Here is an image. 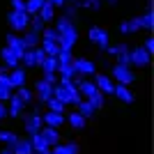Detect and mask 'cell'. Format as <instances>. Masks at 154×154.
I'll list each match as a JSON object with an SVG mask.
<instances>
[{
  "instance_id": "cell-1",
  "label": "cell",
  "mask_w": 154,
  "mask_h": 154,
  "mask_svg": "<svg viewBox=\"0 0 154 154\" xmlns=\"http://www.w3.org/2000/svg\"><path fill=\"white\" fill-rule=\"evenodd\" d=\"M110 78H113L115 83H120V85H131L136 81V74L131 71V67H127V64H115V67L110 69Z\"/></svg>"
},
{
  "instance_id": "cell-2",
  "label": "cell",
  "mask_w": 154,
  "mask_h": 154,
  "mask_svg": "<svg viewBox=\"0 0 154 154\" xmlns=\"http://www.w3.org/2000/svg\"><path fill=\"white\" fill-rule=\"evenodd\" d=\"M28 21H30V16H28L26 12H16V9H12V12L7 14V23H9V28H12V32L28 30Z\"/></svg>"
},
{
  "instance_id": "cell-3",
  "label": "cell",
  "mask_w": 154,
  "mask_h": 154,
  "mask_svg": "<svg viewBox=\"0 0 154 154\" xmlns=\"http://www.w3.org/2000/svg\"><path fill=\"white\" fill-rule=\"evenodd\" d=\"M71 64H74L76 76H81V78H90V76L97 74V64L92 62V60H88V58H74Z\"/></svg>"
},
{
  "instance_id": "cell-4",
  "label": "cell",
  "mask_w": 154,
  "mask_h": 154,
  "mask_svg": "<svg viewBox=\"0 0 154 154\" xmlns=\"http://www.w3.org/2000/svg\"><path fill=\"white\" fill-rule=\"evenodd\" d=\"M88 37H90V42L99 48V51H106L108 48V30L101 26H92L90 32H88Z\"/></svg>"
},
{
  "instance_id": "cell-5",
  "label": "cell",
  "mask_w": 154,
  "mask_h": 154,
  "mask_svg": "<svg viewBox=\"0 0 154 154\" xmlns=\"http://www.w3.org/2000/svg\"><path fill=\"white\" fill-rule=\"evenodd\" d=\"M149 58H152V55H149L143 46L129 48V64H134V67H140V69H143V67H147V64H149Z\"/></svg>"
},
{
  "instance_id": "cell-6",
  "label": "cell",
  "mask_w": 154,
  "mask_h": 154,
  "mask_svg": "<svg viewBox=\"0 0 154 154\" xmlns=\"http://www.w3.org/2000/svg\"><path fill=\"white\" fill-rule=\"evenodd\" d=\"M23 127H26L28 136L37 134V131H42V127H44V122H42V113L35 108V113H28V115H23Z\"/></svg>"
},
{
  "instance_id": "cell-7",
  "label": "cell",
  "mask_w": 154,
  "mask_h": 154,
  "mask_svg": "<svg viewBox=\"0 0 154 154\" xmlns=\"http://www.w3.org/2000/svg\"><path fill=\"white\" fill-rule=\"evenodd\" d=\"M76 42H78V30H76V26H71V28H67L64 32H60V39H58L60 51H71Z\"/></svg>"
},
{
  "instance_id": "cell-8",
  "label": "cell",
  "mask_w": 154,
  "mask_h": 154,
  "mask_svg": "<svg viewBox=\"0 0 154 154\" xmlns=\"http://www.w3.org/2000/svg\"><path fill=\"white\" fill-rule=\"evenodd\" d=\"M94 85L97 90L101 92V94H113V90H115V81L108 76V74H94Z\"/></svg>"
},
{
  "instance_id": "cell-9",
  "label": "cell",
  "mask_w": 154,
  "mask_h": 154,
  "mask_svg": "<svg viewBox=\"0 0 154 154\" xmlns=\"http://www.w3.org/2000/svg\"><path fill=\"white\" fill-rule=\"evenodd\" d=\"M35 97H37L42 103H46V101L53 97V85L46 83L44 78H42V81H37V83H35Z\"/></svg>"
},
{
  "instance_id": "cell-10",
  "label": "cell",
  "mask_w": 154,
  "mask_h": 154,
  "mask_svg": "<svg viewBox=\"0 0 154 154\" xmlns=\"http://www.w3.org/2000/svg\"><path fill=\"white\" fill-rule=\"evenodd\" d=\"M26 78H28L26 67H14V69H9V83H12L14 90L21 88V85H26Z\"/></svg>"
},
{
  "instance_id": "cell-11",
  "label": "cell",
  "mask_w": 154,
  "mask_h": 154,
  "mask_svg": "<svg viewBox=\"0 0 154 154\" xmlns=\"http://www.w3.org/2000/svg\"><path fill=\"white\" fill-rule=\"evenodd\" d=\"M42 122H44V127H53L58 129L64 124V115L62 113H53V110H46V113H42Z\"/></svg>"
},
{
  "instance_id": "cell-12",
  "label": "cell",
  "mask_w": 154,
  "mask_h": 154,
  "mask_svg": "<svg viewBox=\"0 0 154 154\" xmlns=\"http://www.w3.org/2000/svg\"><path fill=\"white\" fill-rule=\"evenodd\" d=\"M21 42H23V46H26V48H37L39 42H42V35H39L37 30H23Z\"/></svg>"
},
{
  "instance_id": "cell-13",
  "label": "cell",
  "mask_w": 154,
  "mask_h": 154,
  "mask_svg": "<svg viewBox=\"0 0 154 154\" xmlns=\"http://www.w3.org/2000/svg\"><path fill=\"white\" fill-rule=\"evenodd\" d=\"M7 48H9V51H14L16 53V55H23V51H26V46H23V42H21V37L19 35H16V32H9V35H7Z\"/></svg>"
},
{
  "instance_id": "cell-14",
  "label": "cell",
  "mask_w": 154,
  "mask_h": 154,
  "mask_svg": "<svg viewBox=\"0 0 154 154\" xmlns=\"http://www.w3.org/2000/svg\"><path fill=\"white\" fill-rule=\"evenodd\" d=\"M9 101V106H7V115H12V117H19V115H23V108H26V103L21 101L19 97L12 92V97L7 99Z\"/></svg>"
},
{
  "instance_id": "cell-15",
  "label": "cell",
  "mask_w": 154,
  "mask_h": 154,
  "mask_svg": "<svg viewBox=\"0 0 154 154\" xmlns=\"http://www.w3.org/2000/svg\"><path fill=\"white\" fill-rule=\"evenodd\" d=\"M0 58H2V62H5L7 69H14V67H19V62H21V58H19V55H16L14 51H9L7 46H2V48H0Z\"/></svg>"
},
{
  "instance_id": "cell-16",
  "label": "cell",
  "mask_w": 154,
  "mask_h": 154,
  "mask_svg": "<svg viewBox=\"0 0 154 154\" xmlns=\"http://www.w3.org/2000/svg\"><path fill=\"white\" fill-rule=\"evenodd\" d=\"M28 140H30V145H32V152H39V154H44L46 149H51V145H48V143H46V138L42 134H32L30 138H28Z\"/></svg>"
},
{
  "instance_id": "cell-17",
  "label": "cell",
  "mask_w": 154,
  "mask_h": 154,
  "mask_svg": "<svg viewBox=\"0 0 154 154\" xmlns=\"http://www.w3.org/2000/svg\"><path fill=\"white\" fill-rule=\"evenodd\" d=\"M7 149L12 154H32V145L28 138H19L16 143H12V145H7Z\"/></svg>"
},
{
  "instance_id": "cell-18",
  "label": "cell",
  "mask_w": 154,
  "mask_h": 154,
  "mask_svg": "<svg viewBox=\"0 0 154 154\" xmlns=\"http://www.w3.org/2000/svg\"><path fill=\"white\" fill-rule=\"evenodd\" d=\"M113 94H115L122 103H134V92L129 90V85H120V83H115V90H113Z\"/></svg>"
},
{
  "instance_id": "cell-19",
  "label": "cell",
  "mask_w": 154,
  "mask_h": 154,
  "mask_svg": "<svg viewBox=\"0 0 154 154\" xmlns=\"http://www.w3.org/2000/svg\"><path fill=\"white\" fill-rule=\"evenodd\" d=\"M64 122H69L71 129H78V131H81V129H85V122H88V120H85L78 110H71L69 115H64Z\"/></svg>"
},
{
  "instance_id": "cell-20",
  "label": "cell",
  "mask_w": 154,
  "mask_h": 154,
  "mask_svg": "<svg viewBox=\"0 0 154 154\" xmlns=\"http://www.w3.org/2000/svg\"><path fill=\"white\" fill-rule=\"evenodd\" d=\"M76 110H78V113H81V115L85 117V120L94 117V113H97V108L92 106V101H90V99H81V101L76 103Z\"/></svg>"
},
{
  "instance_id": "cell-21",
  "label": "cell",
  "mask_w": 154,
  "mask_h": 154,
  "mask_svg": "<svg viewBox=\"0 0 154 154\" xmlns=\"http://www.w3.org/2000/svg\"><path fill=\"white\" fill-rule=\"evenodd\" d=\"M120 32L122 35H136V32H140V23H138V19H129V21H122L120 23Z\"/></svg>"
},
{
  "instance_id": "cell-22",
  "label": "cell",
  "mask_w": 154,
  "mask_h": 154,
  "mask_svg": "<svg viewBox=\"0 0 154 154\" xmlns=\"http://www.w3.org/2000/svg\"><path fill=\"white\" fill-rule=\"evenodd\" d=\"M53 152L55 154H78V143L76 140H69V143H64V145H53Z\"/></svg>"
},
{
  "instance_id": "cell-23",
  "label": "cell",
  "mask_w": 154,
  "mask_h": 154,
  "mask_svg": "<svg viewBox=\"0 0 154 154\" xmlns=\"http://www.w3.org/2000/svg\"><path fill=\"white\" fill-rule=\"evenodd\" d=\"M39 134L46 138V143H48L51 147L60 143V131H58V129H53V127H42V131H39Z\"/></svg>"
},
{
  "instance_id": "cell-24",
  "label": "cell",
  "mask_w": 154,
  "mask_h": 154,
  "mask_svg": "<svg viewBox=\"0 0 154 154\" xmlns=\"http://www.w3.org/2000/svg\"><path fill=\"white\" fill-rule=\"evenodd\" d=\"M136 19H138V23H140V30L152 32V28H154V12H152V9H147L145 14L136 16Z\"/></svg>"
},
{
  "instance_id": "cell-25",
  "label": "cell",
  "mask_w": 154,
  "mask_h": 154,
  "mask_svg": "<svg viewBox=\"0 0 154 154\" xmlns=\"http://www.w3.org/2000/svg\"><path fill=\"white\" fill-rule=\"evenodd\" d=\"M39 19L44 21V23H51L53 21V16H55V7L48 2V0H44V5H42V9H39Z\"/></svg>"
},
{
  "instance_id": "cell-26",
  "label": "cell",
  "mask_w": 154,
  "mask_h": 154,
  "mask_svg": "<svg viewBox=\"0 0 154 154\" xmlns=\"http://www.w3.org/2000/svg\"><path fill=\"white\" fill-rule=\"evenodd\" d=\"M39 44H42V51H44L46 55L58 58V53H60V44H58V42H53V39H42Z\"/></svg>"
},
{
  "instance_id": "cell-27",
  "label": "cell",
  "mask_w": 154,
  "mask_h": 154,
  "mask_svg": "<svg viewBox=\"0 0 154 154\" xmlns=\"http://www.w3.org/2000/svg\"><path fill=\"white\" fill-rule=\"evenodd\" d=\"M39 67H42V71H44V74H55V71H58V58H53V55H46L44 62L39 64Z\"/></svg>"
},
{
  "instance_id": "cell-28",
  "label": "cell",
  "mask_w": 154,
  "mask_h": 154,
  "mask_svg": "<svg viewBox=\"0 0 154 154\" xmlns=\"http://www.w3.org/2000/svg\"><path fill=\"white\" fill-rule=\"evenodd\" d=\"M71 62H74V60H71ZM71 62H60L55 74H60V78H74V76H76V71H74V64H71Z\"/></svg>"
},
{
  "instance_id": "cell-29",
  "label": "cell",
  "mask_w": 154,
  "mask_h": 154,
  "mask_svg": "<svg viewBox=\"0 0 154 154\" xmlns=\"http://www.w3.org/2000/svg\"><path fill=\"white\" fill-rule=\"evenodd\" d=\"M21 62H23V67H26V69L37 67V64H35V48H26V51H23V55H21Z\"/></svg>"
},
{
  "instance_id": "cell-30",
  "label": "cell",
  "mask_w": 154,
  "mask_h": 154,
  "mask_svg": "<svg viewBox=\"0 0 154 154\" xmlns=\"http://www.w3.org/2000/svg\"><path fill=\"white\" fill-rule=\"evenodd\" d=\"M16 97H19L23 103H30L32 99H35V92H32L30 88H26V85H21V88H16Z\"/></svg>"
},
{
  "instance_id": "cell-31",
  "label": "cell",
  "mask_w": 154,
  "mask_h": 154,
  "mask_svg": "<svg viewBox=\"0 0 154 154\" xmlns=\"http://www.w3.org/2000/svg\"><path fill=\"white\" fill-rule=\"evenodd\" d=\"M46 108H48V110H53V113H62V115H64V110H67V106H64L62 101H58L55 97H51V99L46 101Z\"/></svg>"
},
{
  "instance_id": "cell-32",
  "label": "cell",
  "mask_w": 154,
  "mask_h": 154,
  "mask_svg": "<svg viewBox=\"0 0 154 154\" xmlns=\"http://www.w3.org/2000/svg\"><path fill=\"white\" fill-rule=\"evenodd\" d=\"M71 2H74V5L76 7H85V9H99V7H101V0H71Z\"/></svg>"
},
{
  "instance_id": "cell-33",
  "label": "cell",
  "mask_w": 154,
  "mask_h": 154,
  "mask_svg": "<svg viewBox=\"0 0 154 154\" xmlns=\"http://www.w3.org/2000/svg\"><path fill=\"white\" fill-rule=\"evenodd\" d=\"M42 5H44V0H26V14L28 16L37 14L39 9H42Z\"/></svg>"
},
{
  "instance_id": "cell-34",
  "label": "cell",
  "mask_w": 154,
  "mask_h": 154,
  "mask_svg": "<svg viewBox=\"0 0 154 154\" xmlns=\"http://www.w3.org/2000/svg\"><path fill=\"white\" fill-rule=\"evenodd\" d=\"M71 26H74V23H71V19H67V16H58L53 28H55V30H58V35H60V32H64L67 28H71Z\"/></svg>"
},
{
  "instance_id": "cell-35",
  "label": "cell",
  "mask_w": 154,
  "mask_h": 154,
  "mask_svg": "<svg viewBox=\"0 0 154 154\" xmlns=\"http://www.w3.org/2000/svg\"><path fill=\"white\" fill-rule=\"evenodd\" d=\"M19 140V136L14 134V131H9V129H5V131H0V143H5V145H12V143Z\"/></svg>"
},
{
  "instance_id": "cell-36",
  "label": "cell",
  "mask_w": 154,
  "mask_h": 154,
  "mask_svg": "<svg viewBox=\"0 0 154 154\" xmlns=\"http://www.w3.org/2000/svg\"><path fill=\"white\" fill-rule=\"evenodd\" d=\"M28 26H30V30L42 32V30H44V21L39 19V14H32V16H30V21H28Z\"/></svg>"
},
{
  "instance_id": "cell-37",
  "label": "cell",
  "mask_w": 154,
  "mask_h": 154,
  "mask_svg": "<svg viewBox=\"0 0 154 154\" xmlns=\"http://www.w3.org/2000/svg\"><path fill=\"white\" fill-rule=\"evenodd\" d=\"M90 101H92V106H94V108L99 110V108H103V106H106V94H101V92H97V94L92 97Z\"/></svg>"
},
{
  "instance_id": "cell-38",
  "label": "cell",
  "mask_w": 154,
  "mask_h": 154,
  "mask_svg": "<svg viewBox=\"0 0 154 154\" xmlns=\"http://www.w3.org/2000/svg\"><path fill=\"white\" fill-rule=\"evenodd\" d=\"M12 92H14V88H9V85H2V83H0V101H7V99L12 97Z\"/></svg>"
},
{
  "instance_id": "cell-39",
  "label": "cell",
  "mask_w": 154,
  "mask_h": 154,
  "mask_svg": "<svg viewBox=\"0 0 154 154\" xmlns=\"http://www.w3.org/2000/svg\"><path fill=\"white\" fill-rule=\"evenodd\" d=\"M44 58H46V53L42 51V46H37V48H35V64L39 67V64L44 62Z\"/></svg>"
},
{
  "instance_id": "cell-40",
  "label": "cell",
  "mask_w": 154,
  "mask_h": 154,
  "mask_svg": "<svg viewBox=\"0 0 154 154\" xmlns=\"http://www.w3.org/2000/svg\"><path fill=\"white\" fill-rule=\"evenodd\" d=\"M115 60H117V64H127V67H131V64H129V51H122L120 55H115Z\"/></svg>"
},
{
  "instance_id": "cell-41",
  "label": "cell",
  "mask_w": 154,
  "mask_h": 154,
  "mask_svg": "<svg viewBox=\"0 0 154 154\" xmlns=\"http://www.w3.org/2000/svg\"><path fill=\"white\" fill-rule=\"evenodd\" d=\"M12 2V9L16 12H26V0H9Z\"/></svg>"
},
{
  "instance_id": "cell-42",
  "label": "cell",
  "mask_w": 154,
  "mask_h": 154,
  "mask_svg": "<svg viewBox=\"0 0 154 154\" xmlns=\"http://www.w3.org/2000/svg\"><path fill=\"white\" fill-rule=\"evenodd\" d=\"M76 9H78L76 5H64V16H67V19H74V16H76Z\"/></svg>"
},
{
  "instance_id": "cell-43",
  "label": "cell",
  "mask_w": 154,
  "mask_h": 154,
  "mask_svg": "<svg viewBox=\"0 0 154 154\" xmlns=\"http://www.w3.org/2000/svg\"><path fill=\"white\" fill-rule=\"evenodd\" d=\"M143 48L152 55V53H154V37H147V39H145V46H143Z\"/></svg>"
},
{
  "instance_id": "cell-44",
  "label": "cell",
  "mask_w": 154,
  "mask_h": 154,
  "mask_svg": "<svg viewBox=\"0 0 154 154\" xmlns=\"http://www.w3.org/2000/svg\"><path fill=\"white\" fill-rule=\"evenodd\" d=\"M44 81H46V83H51V85H55V83H58V74H44Z\"/></svg>"
},
{
  "instance_id": "cell-45",
  "label": "cell",
  "mask_w": 154,
  "mask_h": 154,
  "mask_svg": "<svg viewBox=\"0 0 154 154\" xmlns=\"http://www.w3.org/2000/svg\"><path fill=\"white\" fill-rule=\"evenodd\" d=\"M48 2H51L53 7H64L67 5V0H48Z\"/></svg>"
},
{
  "instance_id": "cell-46",
  "label": "cell",
  "mask_w": 154,
  "mask_h": 154,
  "mask_svg": "<svg viewBox=\"0 0 154 154\" xmlns=\"http://www.w3.org/2000/svg\"><path fill=\"white\" fill-rule=\"evenodd\" d=\"M2 117H7V106H5V101H0V120Z\"/></svg>"
},
{
  "instance_id": "cell-47",
  "label": "cell",
  "mask_w": 154,
  "mask_h": 154,
  "mask_svg": "<svg viewBox=\"0 0 154 154\" xmlns=\"http://www.w3.org/2000/svg\"><path fill=\"white\" fill-rule=\"evenodd\" d=\"M0 154H12V152H9V149H7V147H5V149H2V152H0Z\"/></svg>"
},
{
  "instance_id": "cell-48",
  "label": "cell",
  "mask_w": 154,
  "mask_h": 154,
  "mask_svg": "<svg viewBox=\"0 0 154 154\" xmlns=\"http://www.w3.org/2000/svg\"><path fill=\"white\" fill-rule=\"evenodd\" d=\"M106 2H108V5H115V2H117V0H106Z\"/></svg>"
},
{
  "instance_id": "cell-49",
  "label": "cell",
  "mask_w": 154,
  "mask_h": 154,
  "mask_svg": "<svg viewBox=\"0 0 154 154\" xmlns=\"http://www.w3.org/2000/svg\"><path fill=\"white\" fill-rule=\"evenodd\" d=\"M44 154H55V152H53V149H46V152Z\"/></svg>"
},
{
  "instance_id": "cell-50",
  "label": "cell",
  "mask_w": 154,
  "mask_h": 154,
  "mask_svg": "<svg viewBox=\"0 0 154 154\" xmlns=\"http://www.w3.org/2000/svg\"><path fill=\"white\" fill-rule=\"evenodd\" d=\"M32 154H39V152H32Z\"/></svg>"
},
{
  "instance_id": "cell-51",
  "label": "cell",
  "mask_w": 154,
  "mask_h": 154,
  "mask_svg": "<svg viewBox=\"0 0 154 154\" xmlns=\"http://www.w3.org/2000/svg\"><path fill=\"white\" fill-rule=\"evenodd\" d=\"M67 2H69V0H67Z\"/></svg>"
}]
</instances>
